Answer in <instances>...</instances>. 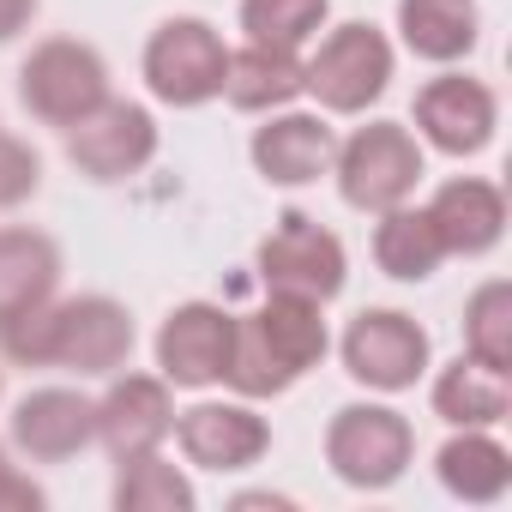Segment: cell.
Masks as SVG:
<instances>
[{
  "label": "cell",
  "instance_id": "6da1fadb",
  "mask_svg": "<svg viewBox=\"0 0 512 512\" xmlns=\"http://www.w3.org/2000/svg\"><path fill=\"white\" fill-rule=\"evenodd\" d=\"M392 79H398V43L368 19L320 31L314 55L302 61V85L320 103V115H368L392 91Z\"/></svg>",
  "mask_w": 512,
  "mask_h": 512
},
{
  "label": "cell",
  "instance_id": "7a4b0ae2",
  "mask_svg": "<svg viewBox=\"0 0 512 512\" xmlns=\"http://www.w3.org/2000/svg\"><path fill=\"white\" fill-rule=\"evenodd\" d=\"M422 175H428V151H422V139H416L404 121H362V127L344 133L338 151H332L338 199H344L350 211H368V217H380V211L416 199Z\"/></svg>",
  "mask_w": 512,
  "mask_h": 512
},
{
  "label": "cell",
  "instance_id": "3957f363",
  "mask_svg": "<svg viewBox=\"0 0 512 512\" xmlns=\"http://www.w3.org/2000/svg\"><path fill=\"white\" fill-rule=\"evenodd\" d=\"M320 446H326V470L344 488H356V494H386L416 464V428H410V416L392 410V404H380V398L332 410Z\"/></svg>",
  "mask_w": 512,
  "mask_h": 512
},
{
  "label": "cell",
  "instance_id": "277c9868",
  "mask_svg": "<svg viewBox=\"0 0 512 512\" xmlns=\"http://www.w3.org/2000/svg\"><path fill=\"white\" fill-rule=\"evenodd\" d=\"M223 67H229V43L211 19L199 13H175L163 19L151 37H145V55H139V73H145V91L163 103V109H205L223 97Z\"/></svg>",
  "mask_w": 512,
  "mask_h": 512
},
{
  "label": "cell",
  "instance_id": "5b68a950",
  "mask_svg": "<svg viewBox=\"0 0 512 512\" xmlns=\"http://www.w3.org/2000/svg\"><path fill=\"white\" fill-rule=\"evenodd\" d=\"M115 97L109 85V61L97 43L79 37H43L25 61H19V103L43 121V127H79L91 109H103Z\"/></svg>",
  "mask_w": 512,
  "mask_h": 512
},
{
  "label": "cell",
  "instance_id": "8992f818",
  "mask_svg": "<svg viewBox=\"0 0 512 512\" xmlns=\"http://www.w3.org/2000/svg\"><path fill=\"white\" fill-rule=\"evenodd\" d=\"M253 272L266 290L284 296H308V302H338L350 284V247L338 229H326L308 211H284L272 223V235L253 253Z\"/></svg>",
  "mask_w": 512,
  "mask_h": 512
},
{
  "label": "cell",
  "instance_id": "52a82bcc",
  "mask_svg": "<svg viewBox=\"0 0 512 512\" xmlns=\"http://www.w3.org/2000/svg\"><path fill=\"white\" fill-rule=\"evenodd\" d=\"M338 362L356 386L380 392V398H398L410 392L416 380H428L434 368V338L428 326H416V314L404 308H362L344 338H338Z\"/></svg>",
  "mask_w": 512,
  "mask_h": 512
},
{
  "label": "cell",
  "instance_id": "ba28073f",
  "mask_svg": "<svg viewBox=\"0 0 512 512\" xmlns=\"http://www.w3.org/2000/svg\"><path fill=\"white\" fill-rule=\"evenodd\" d=\"M410 133L422 139V151H440V157H482L500 133V97L488 79H470L458 67H440L422 91H416V109H410Z\"/></svg>",
  "mask_w": 512,
  "mask_h": 512
},
{
  "label": "cell",
  "instance_id": "9c48e42d",
  "mask_svg": "<svg viewBox=\"0 0 512 512\" xmlns=\"http://www.w3.org/2000/svg\"><path fill=\"white\" fill-rule=\"evenodd\" d=\"M163 145V127L145 103H127V97H109L103 109H91L79 127H67V163L97 181V187H115V181H133L151 169Z\"/></svg>",
  "mask_w": 512,
  "mask_h": 512
},
{
  "label": "cell",
  "instance_id": "30bf717a",
  "mask_svg": "<svg viewBox=\"0 0 512 512\" xmlns=\"http://www.w3.org/2000/svg\"><path fill=\"white\" fill-rule=\"evenodd\" d=\"M169 440L181 446V458L193 470L241 476V470H253L272 452V422L247 398H199V404L175 410V434Z\"/></svg>",
  "mask_w": 512,
  "mask_h": 512
},
{
  "label": "cell",
  "instance_id": "8fae6325",
  "mask_svg": "<svg viewBox=\"0 0 512 512\" xmlns=\"http://www.w3.org/2000/svg\"><path fill=\"white\" fill-rule=\"evenodd\" d=\"M229 338H235V314H229V308H217V302H181V308L163 314V326H157V338H151L157 374H163L175 392L223 386Z\"/></svg>",
  "mask_w": 512,
  "mask_h": 512
},
{
  "label": "cell",
  "instance_id": "7c38bea8",
  "mask_svg": "<svg viewBox=\"0 0 512 512\" xmlns=\"http://www.w3.org/2000/svg\"><path fill=\"white\" fill-rule=\"evenodd\" d=\"M7 446L31 464H67L97 446V398L79 386H31L7 416Z\"/></svg>",
  "mask_w": 512,
  "mask_h": 512
},
{
  "label": "cell",
  "instance_id": "4fadbf2b",
  "mask_svg": "<svg viewBox=\"0 0 512 512\" xmlns=\"http://www.w3.org/2000/svg\"><path fill=\"white\" fill-rule=\"evenodd\" d=\"M332 151H338V133L320 109H272L260 115L247 139V157H253V175L266 187H314L320 175H332Z\"/></svg>",
  "mask_w": 512,
  "mask_h": 512
},
{
  "label": "cell",
  "instance_id": "5bb4252c",
  "mask_svg": "<svg viewBox=\"0 0 512 512\" xmlns=\"http://www.w3.org/2000/svg\"><path fill=\"white\" fill-rule=\"evenodd\" d=\"M169 434H175V386L163 374L115 368L97 398V446L109 458H133V452H157Z\"/></svg>",
  "mask_w": 512,
  "mask_h": 512
},
{
  "label": "cell",
  "instance_id": "9a60e30c",
  "mask_svg": "<svg viewBox=\"0 0 512 512\" xmlns=\"http://www.w3.org/2000/svg\"><path fill=\"white\" fill-rule=\"evenodd\" d=\"M139 344L133 308L115 296H67L61 302V338H55V368L79 374V380H109L115 368H127Z\"/></svg>",
  "mask_w": 512,
  "mask_h": 512
},
{
  "label": "cell",
  "instance_id": "2e32d148",
  "mask_svg": "<svg viewBox=\"0 0 512 512\" xmlns=\"http://www.w3.org/2000/svg\"><path fill=\"white\" fill-rule=\"evenodd\" d=\"M428 217L446 241V260H482L506 241V187L488 175H452L434 187Z\"/></svg>",
  "mask_w": 512,
  "mask_h": 512
},
{
  "label": "cell",
  "instance_id": "e0dca14e",
  "mask_svg": "<svg viewBox=\"0 0 512 512\" xmlns=\"http://www.w3.org/2000/svg\"><path fill=\"white\" fill-rule=\"evenodd\" d=\"M398 43L428 67H458L482 43L476 0H398Z\"/></svg>",
  "mask_w": 512,
  "mask_h": 512
},
{
  "label": "cell",
  "instance_id": "ac0fdd59",
  "mask_svg": "<svg viewBox=\"0 0 512 512\" xmlns=\"http://www.w3.org/2000/svg\"><path fill=\"white\" fill-rule=\"evenodd\" d=\"M296 97H308L302 85V55L296 49H272V43H241L229 49L223 67V103L241 115H272L290 109Z\"/></svg>",
  "mask_w": 512,
  "mask_h": 512
},
{
  "label": "cell",
  "instance_id": "d6986e66",
  "mask_svg": "<svg viewBox=\"0 0 512 512\" xmlns=\"http://www.w3.org/2000/svg\"><path fill=\"white\" fill-rule=\"evenodd\" d=\"M428 410L446 428H500L506 410H512V374H500V368H488L476 356H458V362L434 368Z\"/></svg>",
  "mask_w": 512,
  "mask_h": 512
},
{
  "label": "cell",
  "instance_id": "ffe728a7",
  "mask_svg": "<svg viewBox=\"0 0 512 512\" xmlns=\"http://www.w3.org/2000/svg\"><path fill=\"white\" fill-rule=\"evenodd\" d=\"M434 476L464 506H494L512 488V452L494 428H452V440L434 452Z\"/></svg>",
  "mask_w": 512,
  "mask_h": 512
},
{
  "label": "cell",
  "instance_id": "44dd1931",
  "mask_svg": "<svg viewBox=\"0 0 512 512\" xmlns=\"http://www.w3.org/2000/svg\"><path fill=\"white\" fill-rule=\"evenodd\" d=\"M247 326L266 338V350L302 380L308 368L326 362L332 350V332H326V302H308V296H284V290H266V302L247 314Z\"/></svg>",
  "mask_w": 512,
  "mask_h": 512
},
{
  "label": "cell",
  "instance_id": "7402d4cb",
  "mask_svg": "<svg viewBox=\"0 0 512 512\" xmlns=\"http://www.w3.org/2000/svg\"><path fill=\"white\" fill-rule=\"evenodd\" d=\"M374 266L392 278V284H428L440 266H446V241L428 217V205H392L374 217Z\"/></svg>",
  "mask_w": 512,
  "mask_h": 512
},
{
  "label": "cell",
  "instance_id": "603a6c76",
  "mask_svg": "<svg viewBox=\"0 0 512 512\" xmlns=\"http://www.w3.org/2000/svg\"><path fill=\"white\" fill-rule=\"evenodd\" d=\"M61 296V247L43 229H0V314Z\"/></svg>",
  "mask_w": 512,
  "mask_h": 512
},
{
  "label": "cell",
  "instance_id": "cb8c5ba5",
  "mask_svg": "<svg viewBox=\"0 0 512 512\" xmlns=\"http://www.w3.org/2000/svg\"><path fill=\"white\" fill-rule=\"evenodd\" d=\"M115 512H193L199 506V488L193 476L157 452H133V458H115V488H109Z\"/></svg>",
  "mask_w": 512,
  "mask_h": 512
},
{
  "label": "cell",
  "instance_id": "d4e9b609",
  "mask_svg": "<svg viewBox=\"0 0 512 512\" xmlns=\"http://www.w3.org/2000/svg\"><path fill=\"white\" fill-rule=\"evenodd\" d=\"M241 31L247 43H272V49H308L326 19H332V0H241Z\"/></svg>",
  "mask_w": 512,
  "mask_h": 512
},
{
  "label": "cell",
  "instance_id": "484cf974",
  "mask_svg": "<svg viewBox=\"0 0 512 512\" xmlns=\"http://www.w3.org/2000/svg\"><path fill=\"white\" fill-rule=\"evenodd\" d=\"M464 356L512 374V284L506 278H488L470 290L464 302Z\"/></svg>",
  "mask_w": 512,
  "mask_h": 512
},
{
  "label": "cell",
  "instance_id": "4316f807",
  "mask_svg": "<svg viewBox=\"0 0 512 512\" xmlns=\"http://www.w3.org/2000/svg\"><path fill=\"white\" fill-rule=\"evenodd\" d=\"M55 338H61V296L0 314V362L7 368H55Z\"/></svg>",
  "mask_w": 512,
  "mask_h": 512
},
{
  "label": "cell",
  "instance_id": "83f0119b",
  "mask_svg": "<svg viewBox=\"0 0 512 512\" xmlns=\"http://www.w3.org/2000/svg\"><path fill=\"white\" fill-rule=\"evenodd\" d=\"M37 187H43V157H37V145L0 133V211H19L25 199H37Z\"/></svg>",
  "mask_w": 512,
  "mask_h": 512
},
{
  "label": "cell",
  "instance_id": "f1b7e54d",
  "mask_svg": "<svg viewBox=\"0 0 512 512\" xmlns=\"http://www.w3.org/2000/svg\"><path fill=\"white\" fill-rule=\"evenodd\" d=\"M49 506V494H43V482H31L19 464L0 476V512H43Z\"/></svg>",
  "mask_w": 512,
  "mask_h": 512
},
{
  "label": "cell",
  "instance_id": "f546056e",
  "mask_svg": "<svg viewBox=\"0 0 512 512\" xmlns=\"http://www.w3.org/2000/svg\"><path fill=\"white\" fill-rule=\"evenodd\" d=\"M43 13V0H0V43H19Z\"/></svg>",
  "mask_w": 512,
  "mask_h": 512
},
{
  "label": "cell",
  "instance_id": "4dcf8cb0",
  "mask_svg": "<svg viewBox=\"0 0 512 512\" xmlns=\"http://www.w3.org/2000/svg\"><path fill=\"white\" fill-rule=\"evenodd\" d=\"M247 506H272V512H284V506H296L290 494H235V512H247Z\"/></svg>",
  "mask_w": 512,
  "mask_h": 512
},
{
  "label": "cell",
  "instance_id": "1f68e13d",
  "mask_svg": "<svg viewBox=\"0 0 512 512\" xmlns=\"http://www.w3.org/2000/svg\"><path fill=\"white\" fill-rule=\"evenodd\" d=\"M7 470H13V446H7V440H0V476H7Z\"/></svg>",
  "mask_w": 512,
  "mask_h": 512
},
{
  "label": "cell",
  "instance_id": "d6a6232c",
  "mask_svg": "<svg viewBox=\"0 0 512 512\" xmlns=\"http://www.w3.org/2000/svg\"><path fill=\"white\" fill-rule=\"evenodd\" d=\"M0 392H7V368H0Z\"/></svg>",
  "mask_w": 512,
  "mask_h": 512
}]
</instances>
